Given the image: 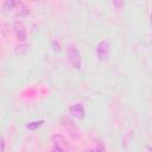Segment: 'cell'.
<instances>
[{
	"label": "cell",
	"mask_w": 152,
	"mask_h": 152,
	"mask_svg": "<svg viewBox=\"0 0 152 152\" xmlns=\"http://www.w3.org/2000/svg\"><path fill=\"white\" fill-rule=\"evenodd\" d=\"M66 58L74 69L78 70L82 68V57H81V53L77 46L69 45L66 48Z\"/></svg>",
	"instance_id": "obj_1"
},
{
	"label": "cell",
	"mask_w": 152,
	"mask_h": 152,
	"mask_svg": "<svg viewBox=\"0 0 152 152\" xmlns=\"http://www.w3.org/2000/svg\"><path fill=\"white\" fill-rule=\"evenodd\" d=\"M110 56V43L106 39H102L96 45V57L100 62H107Z\"/></svg>",
	"instance_id": "obj_2"
},
{
	"label": "cell",
	"mask_w": 152,
	"mask_h": 152,
	"mask_svg": "<svg viewBox=\"0 0 152 152\" xmlns=\"http://www.w3.org/2000/svg\"><path fill=\"white\" fill-rule=\"evenodd\" d=\"M13 30H14V33H15V37L19 42H25L26 38H27V34H26V30H25V26L21 21H15L14 25H13Z\"/></svg>",
	"instance_id": "obj_3"
},
{
	"label": "cell",
	"mask_w": 152,
	"mask_h": 152,
	"mask_svg": "<svg viewBox=\"0 0 152 152\" xmlns=\"http://www.w3.org/2000/svg\"><path fill=\"white\" fill-rule=\"evenodd\" d=\"M69 113L71 116L76 118V119H83L84 115H86V110H84V106L82 103H76V104H72L70 108H69Z\"/></svg>",
	"instance_id": "obj_4"
},
{
	"label": "cell",
	"mask_w": 152,
	"mask_h": 152,
	"mask_svg": "<svg viewBox=\"0 0 152 152\" xmlns=\"http://www.w3.org/2000/svg\"><path fill=\"white\" fill-rule=\"evenodd\" d=\"M15 6H17V17H26L30 14V10L24 2L19 1V2H17Z\"/></svg>",
	"instance_id": "obj_5"
},
{
	"label": "cell",
	"mask_w": 152,
	"mask_h": 152,
	"mask_svg": "<svg viewBox=\"0 0 152 152\" xmlns=\"http://www.w3.org/2000/svg\"><path fill=\"white\" fill-rule=\"evenodd\" d=\"M44 124V120H39V121H31L28 124H26V128L30 131H36L37 128H39L42 125Z\"/></svg>",
	"instance_id": "obj_6"
},
{
	"label": "cell",
	"mask_w": 152,
	"mask_h": 152,
	"mask_svg": "<svg viewBox=\"0 0 152 152\" xmlns=\"http://www.w3.org/2000/svg\"><path fill=\"white\" fill-rule=\"evenodd\" d=\"M15 5H17L15 1H13V0H7V1H5V4H4V8H5L6 11H11V10H14Z\"/></svg>",
	"instance_id": "obj_7"
},
{
	"label": "cell",
	"mask_w": 152,
	"mask_h": 152,
	"mask_svg": "<svg viewBox=\"0 0 152 152\" xmlns=\"http://www.w3.org/2000/svg\"><path fill=\"white\" fill-rule=\"evenodd\" d=\"M51 46H52V50H53V51H61V45H59V43H57L56 40H52V42H51Z\"/></svg>",
	"instance_id": "obj_8"
},
{
	"label": "cell",
	"mask_w": 152,
	"mask_h": 152,
	"mask_svg": "<svg viewBox=\"0 0 152 152\" xmlns=\"http://www.w3.org/2000/svg\"><path fill=\"white\" fill-rule=\"evenodd\" d=\"M5 147H6L5 139H4V137L0 135V152H4V151H5Z\"/></svg>",
	"instance_id": "obj_9"
},
{
	"label": "cell",
	"mask_w": 152,
	"mask_h": 152,
	"mask_svg": "<svg viewBox=\"0 0 152 152\" xmlns=\"http://www.w3.org/2000/svg\"><path fill=\"white\" fill-rule=\"evenodd\" d=\"M112 4H113V6H115V7H118V8H119V7H121V6L124 5V2H122V1H113Z\"/></svg>",
	"instance_id": "obj_10"
},
{
	"label": "cell",
	"mask_w": 152,
	"mask_h": 152,
	"mask_svg": "<svg viewBox=\"0 0 152 152\" xmlns=\"http://www.w3.org/2000/svg\"><path fill=\"white\" fill-rule=\"evenodd\" d=\"M52 152H64V151H63L58 145H56V146L52 148Z\"/></svg>",
	"instance_id": "obj_11"
},
{
	"label": "cell",
	"mask_w": 152,
	"mask_h": 152,
	"mask_svg": "<svg viewBox=\"0 0 152 152\" xmlns=\"http://www.w3.org/2000/svg\"><path fill=\"white\" fill-rule=\"evenodd\" d=\"M87 152H94V151H87Z\"/></svg>",
	"instance_id": "obj_12"
},
{
	"label": "cell",
	"mask_w": 152,
	"mask_h": 152,
	"mask_svg": "<svg viewBox=\"0 0 152 152\" xmlns=\"http://www.w3.org/2000/svg\"><path fill=\"white\" fill-rule=\"evenodd\" d=\"M97 152H100V151H97Z\"/></svg>",
	"instance_id": "obj_13"
}]
</instances>
